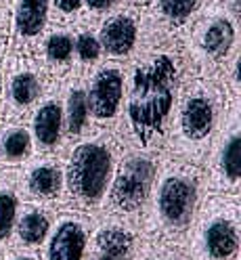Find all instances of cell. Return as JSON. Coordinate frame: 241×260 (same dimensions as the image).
Instances as JSON below:
<instances>
[{
	"label": "cell",
	"mask_w": 241,
	"mask_h": 260,
	"mask_svg": "<svg viewBox=\"0 0 241 260\" xmlns=\"http://www.w3.org/2000/svg\"><path fill=\"white\" fill-rule=\"evenodd\" d=\"M124 68V105L111 133L122 149L162 153L179 88L189 74L181 38H143Z\"/></svg>",
	"instance_id": "6da1fadb"
},
{
	"label": "cell",
	"mask_w": 241,
	"mask_h": 260,
	"mask_svg": "<svg viewBox=\"0 0 241 260\" xmlns=\"http://www.w3.org/2000/svg\"><path fill=\"white\" fill-rule=\"evenodd\" d=\"M201 195V166L159 155L139 226L141 237L185 246Z\"/></svg>",
	"instance_id": "7a4b0ae2"
},
{
	"label": "cell",
	"mask_w": 241,
	"mask_h": 260,
	"mask_svg": "<svg viewBox=\"0 0 241 260\" xmlns=\"http://www.w3.org/2000/svg\"><path fill=\"white\" fill-rule=\"evenodd\" d=\"M227 96L220 80L187 74L172 109L162 155L201 166L222 122Z\"/></svg>",
	"instance_id": "3957f363"
},
{
	"label": "cell",
	"mask_w": 241,
	"mask_h": 260,
	"mask_svg": "<svg viewBox=\"0 0 241 260\" xmlns=\"http://www.w3.org/2000/svg\"><path fill=\"white\" fill-rule=\"evenodd\" d=\"M67 187V208L99 216L116 176L122 145L107 128H94L82 139L70 143L61 153Z\"/></svg>",
	"instance_id": "277c9868"
},
{
	"label": "cell",
	"mask_w": 241,
	"mask_h": 260,
	"mask_svg": "<svg viewBox=\"0 0 241 260\" xmlns=\"http://www.w3.org/2000/svg\"><path fill=\"white\" fill-rule=\"evenodd\" d=\"M185 250L189 260H241V195H201Z\"/></svg>",
	"instance_id": "5b68a950"
},
{
	"label": "cell",
	"mask_w": 241,
	"mask_h": 260,
	"mask_svg": "<svg viewBox=\"0 0 241 260\" xmlns=\"http://www.w3.org/2000/svg\"><path fill=\"white\" fill-rule=\"evenodd\" d=\"M239 15L224 5V11L203 13L187 27L181 44L189 74L220 80L229 68L239 61Z\"/></svg>",
	"instance_id": "8992f818"
},
{
	"label": "cell",
	"mask_w": 241,
	"mask_h": 260,
	"mask_svg": "<svg viewBox=\"0 0 241 260\" xmlns=\"http://www.w3.org/2000/svg\"><path fill=\"white\" fill-rule=\"evenodd\" d=\"M203 195H241V99L227 96L222 122L201 164Z\"/></svg>",
	"instance_id": "52a82bcc"
},
{
	"label": "cell",
	"mask_w": 241,
	"mask_h": 260,
	"mask_svg": "<svg viewBox=\"0 0 241 260\" xmlns=\"http://www.w3.org/2000/svg\"><path fill=\"white\" fill-rule=\"evenodd\" d=\"M159 155L162 153H143L132 149H122L120 164H118L114 181H111L101 214L124 220L139 229Z\"/></svg>",
	"instance_id": "ba28073f"
},
{
	"label": "cell",
	"mask_w": 241,
	"mask_h": 260,
	"mask_svg": "<svg viewBox=\"0 0 241 260\" xmlns=\"http://www.w3.org/2000/svg\"><path fill=\"white\" fill-rule=\"evenodd\" d=\"M0 74H3L0 120L25 122L44 96L51 80L46 78L34 57L23 55H7Z\"/></svg>",
	"instance_id": "9c48e42d"
},
{
	"label": "cell",
	"mask_w": 241,
	"mask_h": 260,
	"mask_svg": "<svg viewBox=\"0 0 241 260\" xmlns=\"http://www.w3.org/2000/svg\"><path fill=\"white\" fill-rule=\"evenodd\" d=\"M124 86H126V68L124 63L101 61L86 76V103L90 126L111 130L122 113L124 105Z\"/></svg>",
	"instance_id": "30bf717a"
},
{
	"label": "cell",
	"mask_w": 241,
	"mask_h": 260,
	"mask_svg": "<svg viewBox=\"0 0 241 260\" xmlns=\"http://www.w3.org/2000/svg\"><path fill=\"white\" fill-rule=\"evenodd\" d=\"M21 202H31L51 210L67 208V187L61 155L36 153L19 168Z\"/></svg>",
	"instance_id": "8fae6325"
},
{
	"label": "cell",
	"mask_w": 241,
	"mask_h": 260,
	"mask_svg": "<svg viewBox=\"0 0 241 260\" xmlns=\"http://www.w3.org/2000/svg\"><path fill=\"white\" fill-rule=\"evenodd\" d=\"M94 218L72 208L57 210L53 226L40 248V260H86Z\"/></svg>",
	"instance_id": "7c38bea8"
},
{
	"label": "cell",
	"mask_w": 241,
	"mask_h": 260,
	"mask_svg": "<svg viewBox=\"0 0 241 260\" xmlns=\"http://www.w3.org/2000/svg\"><path fill=\"white\" fill-rule=\"evenodd\" d=\"M96 36L105 61H130L143 42V15L134 9H118L99 21Z\"/></svg>",
	"instance_id": "4fadbf2b"
},
{
	"label": "cell",
	"mask_w": 241,
	"mask_h": 260,
	"mask_svg": "<svg viewBox=\"0 0 241 260\" xmlns=\"http://www.w3.org/2000/svg\"><path fill=\"white\" fill-rule=\"evenodd\" d=\"M51 0H15L9 23V55L34 57L51 21Z\"/></svg>",
	"instance_id": "5bb4252c"
},
{
	"label": "cell",
	"mask_w": 241,
	"mask_h": 260,
	"mask_svg": "<svg viewBox=\"0 0 241 260\" xmlns=\"http://www.w3.org/2000/svg\"><path fill=\"white\" fill-rule=\"evenodd\" d=\"M61 82H48V88L40 103L25 120L31 135L36 153H53L59 155L65 149V135H63V109L59 96Z\"/></svg>",
	"instance_id": "9a60e30c"
},
{
	"label": "cell",
	"mask_w": 241,
	"mask_h": 260,
	"mask_svg": "<svg viewBox=\"0 0 241 260\" xmlns=\"http://www.w3.org/2000/svg\"><path fill=\"white\" fill-rule=\"evenodd\" d=\"M141 239L136 226L105 214L94 216L86 260H132Z\"/></svg>",
	"instance_id": "2e32d148"
},
{
	"label": "cell",
	"mask_w": 241,
	"mask_h": 260,
	"mask_svg": "<svg viewBox=\"0 0 241 260\" xmlns=\"http://www.w3.org/2000/svg\"><path fill=\"white\" fill-rule=\"evenodd\" d=\"M203 5L205 0H153L151 15L143 19V38H181Z\"/></svg>",
	"instance_id": "e0dca14e"
},
{
	"label": "cell",
	"mask_w": 241,
	"mask_h": 260,
	"mask_svg": "<svg viewBox=\"0 0 241 260\" xmlns=\"http://www.w3.org/2000/svg\"><path fill=\"white\" fill-rule=\"evenodd\" d=\"M51 82H63L74 72V34L70 27L48 25L34 53Z\"/></svg>",
	"instance_id": "ac0fdd59"
},
{
	"label": "cell",
	"mask_w": 241,
	"mask_h": 260,
	"mask_svg": "<svg viewBox=\"0 0 241 260\" xmlns=\"http://www.w3.org/2000/svg\"><path fill=\"white\" fill-rule=\"evenodd\" d=\"M61 109H63V135H65V147L70 143L86 137L92 126L86 103V78L70 74L59 84Z\"/></svg>",
	"instance_id": "d6986e66"
},
{
	"label": "cell",
	"mask_w": 241,
	"mask_h": 260,
	"mask_svg": "<svg viewBox=\"0 0 241 260\" xmlns=\"http://www.w3.org/2000/svg\"><path fill=\"white\" fill-rule=\"evenodd\" d=\"M55 214H57V210L31 204V202H21L7 250L40 252L42 243L46 241L48 231L53 226Z\"/></svg>",
	"instance_id": "ffe728a7"
},
{
	"label": "cell",
	"mask_w": 241,
	"mask_h": 260,
	"mask_svg": "<svg viewBox=\"0 0 241 260\" xmlns=\"http://www.w3.org/2000/svg\"><path fill=\"white\" fill-rule=\"evenodd\" d=\"M36 155L25 122L0 120V170H19Z\"/></svg>",
	"instance_id": "44dd1931"
},
{
	"label": "cell",
	"mask_w": 241,
	"mask_h": 260,
	"mask_svg": "<svg viewBox=\"0 0 241 260\" xmlns=\"http://www.w3.org/2000/svg\"><path fill=\"white\" fill-rule=\"evenodd\" d=\"M19 206V170H0V256L9 248Z\"/></svg>",
	"instance_id": "7402d4cb"
},
{
	"label": "cell",
	"mask_w": 241,
	"mask_h": 260,
	"mask_svg": "<svg viewBox=\"0 0 241 260\" xmlns=\"http://www.w3.org/2000/svg\"><path fill=\"white\" fill-rule=\"evenodd\" d=\"M74 34V74L88 76L103 59V48L96 36V25L84 23L72 29Z\"/></svg>",
	"instance_id": "603a6c76"
},
{
	"label": "cell",
	"mask_w": 241,
	"mask_h": 260,
	"mask_svg": "<svg viewBox=\"0 0 241 260\" xmlns=\"http://www.w3.org/2000/svg\"><path fill=\"white\" fill-rule=\"evenodd\" d=\"M132 260H189L185 246H168L153 239H139Z\"/></svg>",
	"instance_id": "cb8c5ba5"
},
{
	"label": "cell",
	"mask_w": 241,
	"mask_h": 260,
	"mask_svg": "<svg viewBox=\"0 0 241 260\" xmlns=\"http://www.w3.org/2000/svg\"><path fill=\"white\" fill-rule=\"evenodd\" d=\"M84 9V0H51V25H74Z\"/></svg>",
	"instance_id": "d4e9b609"
},
{
	"label": "cell",
	"mask_w": 241,
	"mask_h": 260,
	"mask_svg": "<svg viewBox=\"0 0 241 260\" xmlns=\"http://www.w3.org/2000/svg\"><path fill=\"white\" fill-rule=\"evenodd\" d=\"M120 0H84V9L82 13H86L88 21H101L103 17H107L109 13L118 11Z\"/></svg>",
	"instance_id": "484cf974"
},
{
	"label": "cell",
	"mask_w": 241,
	"mask_h": 260,
	"mask_svg": "<svg viewBox=\"0 0 241 260\" xmlns=\"http://www.w3.org/2000/svg\"><path fill=\"white\" fill-rule=\"evenodd\" d=\"M3 260H40L38 252H25V250H5Z\"/></svg>",
	"instance_id": "4316f807"
},
{
	"label": "cell",
	"mask_w": 241,
	"mask_h": 260,
	"mask_svg": "<svg viewBox=\"0 0 241 260\" xmlns=\"http://www.w3.org/2000/svg\"><path fill=\"white\" fill-rule=\"evenodd\" d=\"M9 23H11L9 0H0V36H7L9 34Z\"/></svg>",
	"instance_id": "83f0119b"
},
{
	"label": "cell",
	"mask_w": 241,
	"mask_h": 260,
	"mask_svg": "<svg viewBox=\"0 0 241 260\" xmlns=\"http://www.w3.org/2000/svg\"><path fill=\"white\" fill-rule=\"evenodd\" d=\"M7 55H9V38L7 36H0V68H3Z\"/></svg>",
	"instance_id": "f1b7e54d"
},
{
	"label": "cell",
	"mask_w": 241,
	"mask_h": 260,
	"mask_svg": "<svg viewBox=\"0 0 241 260\" xmlns=\"http://www.w3.org/2000/svg\"><path fill=\"white\" fill-rule=\"evenodd\" d=\"M0 92H3V74H0Z\"/></svg>",
	"instance_id": "f546056e"
},
{
	"label": "cell",
	"mask_w": 241,
	"mask_h": 260,
	"mask_svg": "<svg viewBox=\"0 0 241 260\" xmlns=\"http://www.w3.org/2000/svg\"><path fill=\"white\" fill-rule=\"evenodd\" d=\"M0 260H3V256H0Z\"/></svg>",
	"instance_id": "4dcf8cb0"
}]
</instances>
